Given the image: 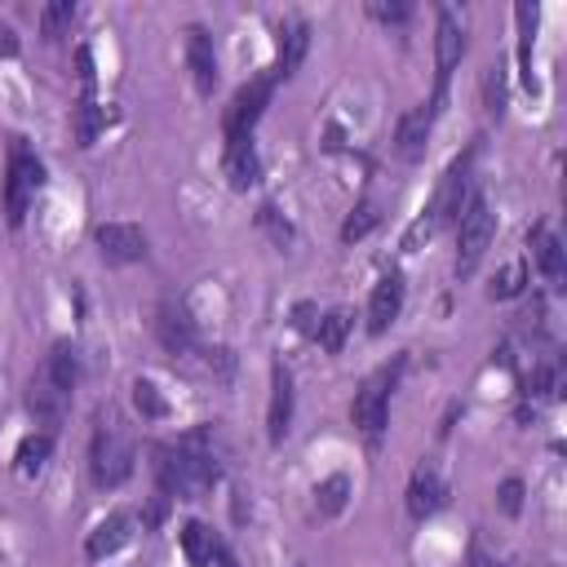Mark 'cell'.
<instances>
[{
    "instance_id": "1",
    "label": "cell",
    "mask_w": 567,
    "mask_h": 567,
    "mask_svg": "<svg viewBox=\"0 0 567 567\" xmlns=\"http://www.w3.org/2000/svg\"><path fill=\"white\" fill-rule=\"evenodd\" d=\"M155 474H159V492L164 496L199 501L221 478V465H217V456H213L204 434H186L173 447H155Z\"/></svg>"
},
{
    "instance_id": "2",
    "label": "cell",
    "mask_w": 567,
    "mask_h": 567,
    "mask_svg": "<svg viewBox=\"0 0 567 567\" xmlns=\"http://www.w3.org/2000/svg\"><path fill=\"white\" fill-rule=\"evenodd\" d=\"M399 372H403V359L381 363V368H377V372H368V377H363V385L354 390L350 421L363 430V439H368V443H377V439H381V430H385V412H390V394H394V385H399Z\"/></svg>"
},
{
    "instance_id": "3",
    "label": "cell",
    "mask_w": 567,
    "mask_h": 567,
    "mask_svg": "<svg viewBox=\"0 0 567 567\" xmlns=\"http://www.w3.org/2000/svg\"><path fill=\"white\" fill-rule=\"evenodd\" d=\"M492 239H496V213H492V204L483 195H470L461 217H456V275L461 279L478 270V261L492 248Z\"/></svg>"
},
{
    "instance_id": "4",
    "label": "cell",
    "mask_w": 567,
    "mask_h": 567,
    "mask_svg": "<svg viewBox=\"0 0 567 567\" xmlns=\"http://www.w3.org/2000/svg\"><path fill=\"white\" fill-rule=\"evenodd\" d=\"M40 186H44V164L35 159L31 146L13 142L9 146V168H4V217H9V226H22Z\"/></svg>"
},
{
    "instance_id": "5",
    "label": "cell",
    "mask_w": 567,
    "mask_h": 567,
    "mask_svg": "<svg viewBox=\"0 0 567 567\" xmlns=\"http://www.w3.org/2000/svg\"><path fill=\"white\" fill-rule=\"evenodd\" d=\"M89 470L97 487H120L133 474V443L115 421H97L93 447H89Z\"/></svg>"
},
{
    "instance_id": "6",
    "label": "cell",
    "mask_w": 567,
    "mask_h": 567,
    "mask_svg": "<svg viewBox=\"0 0 567 567\" xmlns=\"http://www.w3.org/2000/svg\"><path fill=\"white\" fill-rule=\"evenodd\" d=\"M275 71H261L257 80H248L235 97H230V106H226V142H239V137H252V124L261 120V111H266V102H270V93H275Z\"/></svg>"
},
{
    "instance_id": "7",
    "label": "cell",
    "mask_w": 567,
    "mask_h": 567,
    "mask_svg": "<svg viewBox=\"0 0 567 567\" xmlns=\"http://www.w3.org/2000/svg\"><path fill=\"white\" fill-rule=\"evenodd\" d=\"M461 53H465V27L456 22L452 9H439V22H434V102L447 97V75L461 62Z\"/></svg>"
},
{
    "instance_id": "8",
    "label": "cell",
    "mask_w": 567,
    "mask_h": 567,
    "mask_svg": "<svg viewBox=\"0 0 567 567\" xmlns=\"http://www.w3.org/2000/svg\"><path fill=\"white\" fill-rule=\"evenodd\" d=\"M439 111H443V102L430 97V102H421V106H412V111L399 115V124H394V151H399V159L416 164V159L425 155V142H430V133H434Z\"/></svg>"
},
{
    "instance_id": "9",
    "label": "cell",
    "mask_w": 567,
    "mask_h": 567,
    "mask_svg": "<svg viewBox=\"0 0 567 567\" xmlns=\"http://www.w3.org/2000/svg\"><path fill=\"white\" fill-rule=\"evenodd\" d=\"M93 244H97V252L111 266H128V261H142L146 257V235L133 221H102L93 230Z\"/></svg>"
},
{
    "instance_id": "10",
    "label": "cell",
    "mask_w": 567,
    "mask_h": 567,
    "mask_svg": "<svg viewBox=\"0 0 567 567\" xmlns=\"http://www.w3.org/2000/svg\"><path fill=\"white\" fill-rule=\"evenodd\" d=\"M186 66H190L195 89L208 97V93L217 89V53H213V35H208L199 22L186 27Z\"/></svg>"
},
{
    "instance_id": "11",
    "label": "cell",
    "mask_w": 567,
    "mask_h": 567,
    "mask_svg": "<svg viewBox=\"0 0 567 567\" xmlns=\"http://www.w3.org/2000/svg\"><path fill=\"white\" fill-rule=\"evenodd\" d=\"M399 310H403V275L390 270V275L377 279V288H372V297H368V332L381 337V332L399 319Z\"/></svg>"
},
{
    "instance_id": "12",
    "label": "cell",
    "mask_w": 567,
    "mask_h": 567,
    "mask_svg": "<svg viewBox=\"0 0 567 567\" xmlns=\"http://www.w3.org/2000/svg\"><path fill=\"white\" fill-rule=\"evenodd\" d=\"M447 505V483L434 465H416L412 470V483H408V514L412 518H430Z\"/></svg>"
},
{
    "instance_id": "13",
    "label": "cell",
    "mask_w": 567,
    "mask_h": 567,
    "mask_svg": "<svg viewBox=\"0 0 567 567\" xmlns=\"http://www.w3.org/2000/svg\"><path fill=\"white\" fill-rule=\"evenodd\" d=\"M128 540H133V514L115 509V514H106V518L89 532L84 554H89V558H111V554H115V549H124Z\"/></svg>"
},
{
    "instance_id": "14",
    "label": "cell",
    "mask_w": 567,
    "mask_h": 567,
    "mask_svg": "<svg viewBox=\"0 0 567 567\" xmlns=\"http://www.w3.org/2000/svg\"><path fill=\"white\" fill-rule=\"evenodd\" d=\"M306 49H310V27H306L301 18L284 22V27H279V58H275V66H270V71H275V80L297 75V66H301Z\"/></svg>"
},
{
    "instance_id": "15",
    "label": "cell",
    "mask_w": 567,
    "mask_h": 567,
    "mask_svg": "<svg viewBox=\"0 0 567 567\" xmlns=\"http://www.w3.org/2000/svg\"><path fill=\"white\" fill-rule=\"evenodd\" d=\"M288 425H292V381H288V372L275 363V372H270V412H266V434H270V443H284Z\"/></svg>"
},
{
    "instance_id": "16",
    "label": "cell",
    "mask_w": 567,
    "mask_h": 567,
    "mask_svg": "<svg viewBox=\"0 0 567 567\" xmlns=\"http://www.w3.org/2000/svg\"><path fill=\"white\" fill-rule=\"evenodd\" d=\"M226 177H230V186L235 190H248V186H257V177H261V159H257V146H252V137H239V142H226Z\"/></svg>"
},
{
    "instance_id": "17",
    "label": "cell",
    "mask_w": 567,
    "mask_h": 567,
    "mask_svg": "<svg viewBox=\"0 0 567 567\" xmlns=\"http://www.w3.org/2000/svg\"><path fill=\"white\" fill-rule=\"evenodd\" d=\"M221 549H226V545L217 540V532H213V527H204L199 518L182 523V554H186V563H190V567H213Z\"/></svg>"
},
{
    "instance_id": "18",
    "label": "cell",
    "mask_w": 567,
    "mask_h": 567,
    "mask_svg": "<svg viewBox=\"0 0 567 567\" xmlns=\"http://www.w3.org/2000/svg\"><path fill=\"white\" fill-rule=\"evenodd\" d=\"M155 328H159L164 350H173V354H190V350H195V328H190L186 310L164 306V310H159V319H155Z\"/></svg>"
},
{
    "instance_id": "19",
    "label": "cell",
    "mask_w": 567,
    "mask_h": 567,
    "mask_svg": "<svg viewBox=\"0 0 567 567\" xmlns=\"http://www.w3.org/2000/svg\"><path fill=\"white\" fill-rule=\"evenodd\" d=\"M62 399H66V394H62V390H58V385H53L44 372L31 381V394H27V403H31L35 421H44V430H49V434H53V425L62 421Z\"/></svg>"
},
{
    "instance_id": "20",
    "label": "cell",
    "mask_w": 567,
    "mask_h": 567,
    "mask_svg": "<svg viewBox=\"0 0 567 567\" xmlns=\"http://www.w3.org/2000/svg\"><path fill=\"white\" fill-rule=\"evenodd\" d=\"M44 377H49L62 394H71V390H75V381H80V359H75V346H71V341H53Z\"/></svg>"
},
{
    "instance_id": "21",
    "label": "cell",
    "mask_w": 567,
    "mask_h": 567,
    "mask_svg": "<svg viewBox=\"0 0 567 567\" xmlns=\"http://www.w3.org/2000/svg\"><path fill=\"white\" fill-rule=\"evenodd\" d=\"M518 18V71H523V89H536V75H532V44H536V4H518L514 9Z\"/></svg>"
},
{
    "instance_id": "22",
    "label": "cell",
    "mask_w": 567,
    "mask_h": 567,
    "mask_svg": "<svg viewBox=\"0 0 567 567\" xmlns=\"http://www.w3.org/2000/svg\"><path fill=\"white\" fill-rule=\"evenodd\" d=\"M350 328H354V315L346 310V306H332L319 323H315V341L328 350V354H337L341 346H346V337H350Z\"/></svg>"
},
{
    "instance_id": "23",
    "label": "cell",
    "mask_w": 567,
    "mask_h": 567,
    "mask_svg": "<svg viewBox=\"0 0 567 567\" xmlns=\"http://www.w3.org/2000/svg\"><path fill=\"white\" fill-rule=\"evenodd\" d=\"M532 252H536V266H540V275L558 288L563 284V244H558V235H549L545 226L532 235Z\"/></svg>"
},
{
    "instance_id": "24",
    "label": "cell",
    "mask_w": 567,
    "mask_h": 567,
    "mask_svg": "<svg viewBox=\"0 0 567 567\" xmlns=\"http://www.w3.org/2000/svg\"><path fill=\"white\" fill-rule=\"evenodd\" d=\"M49 452H53V434H49V430H40V434H27V439L18 443L13 461H18V470H22V474H40V470H44V461H49Z\"/></svg>"
},
{
    "instance_id": "25",
    "label": "cell",
    "mask_w": 567,
    "mask_h": 567,
    "mask_svg": "<svg viewBox=\"0 0 567 567\" xmlns=\"http://www.w3.org/2000/svg\"><path fill=\"white\" fill-rule=\"evenodd\" d=\"M315 501H319V514H341L346 509V501H350V478L346 474H328L319 487H315Z\"/></svg>"
},
{
    "instance_id": "26",
    "label": "cell",
    "mask_w": 567,
    "mask_h": 567,
    "mask_svg": "<svg viewBox=\"0 0 567 567\" xmlns=\"http://www.w3.org/2000/svg\"><path fill=\"white\" fill-rule=\"evenodd\" d=\"M133 408H137L146 421H159V416H168V403H164L159 385H155V381H146V377H137V381H133Z\"/></svg>"
},
{
    "instance_id": "27",
    "label": "cell",
    "mask_w": 567,
    "mask_h": 567,
    "mask_svg": "<svg viewBox=\"0 0 567 567\" xmlns=\"http://www.w3.org/2000/svg\"><path fill=\"white\" fill-rule=\"evenodd\" d=\"M523 284H527V266L523 261H509L496 279H492V288H487V297L492 301H505V297H518L523 292Z\"/></svg>"
},
{
    "instance_id": "28",
    "label": "cell",
    "mask_w": 567,
    "mask_h": 567,
    "mask_svg": "<svg viewBox=\"0 0 567 567\" xmlns=\"http://www.w3.org/2000/svg\"><path fill=\"white\" fill-rule=\"evenodd\" d=\"M97 124H102V111H97L93 93H84V97H80V106H75V133H80V146H93Z\"/></svg>"
},
{
    "instance_id": "29",
    "label": "cell",
    "mask_w": 567,
    "mask_h": 567,
    "mask_svg": "<svg viewBox=\"0 0 567 567\" xmlns=\"http://www.w3.org/2000/svg\"><path fill=\"white\" fill-rule=\"evenodd\" d=\"M71 22H75V4H44V9H40V31H44L49 40H58Z\"/></svg>"
},
{
    "instance_id": "30",
    "label": "cell",
    "mask_w": 567,
    "mask_h": 567,
    "mask_svg": "<svg viewBox=\"0 0 567 567\" xmlns=\"http://www.w3.org/2000/svg\"><path fill=\"white\" fill-rule=\"evenodd\" d=\"M381 221V213H377V204H359L350 217H346V226H341V239L350 244V239H363L372 226Z\"/></svg>"
},
{
    "instance_id": "31",
    "label": "cell",
    "mask_w": 567,
    "mask_h": 567,
    "mask_svg": "<svg viewBox=\"0 0 567 567\" xmlns=\"http://www.w3.org/2000/svg\"><path fill=\"white\" fill-rule=\"evenodd\" d=\"M496 496H501V509H505V514H518V509H523V478H505Z\"/></svg>"
},
{
    "instance_id": "32",
    "label": "cell",
    "mask_w": 567,
    "mask_h": 567,
    "mask_svg": "<svg viewBox=\"0 0 567 567\" xmlns=\"http://www.w3.org/2000/svg\"><path fill=\"white\" fill-rule=\"evenodd\" d=\"M368 13H372V18H381V22H403L412 9H408V4H377V0H372V4H368Z\"/></svg>"
},
{
    "instance_id": "33",
    "label": "cell",
    "mask_w": 567,
    "mask_h": 567,
    "mask_svg": "<svg viewBox=\"0 0 567 567\" xmlns=\"http://www.w3.org/2000/svg\"><path fill=\"white\" fill-rule=\"evenodd\" d=\"M470 567H501L483 545H470Z\"/></svg>"
}]
</instances>
